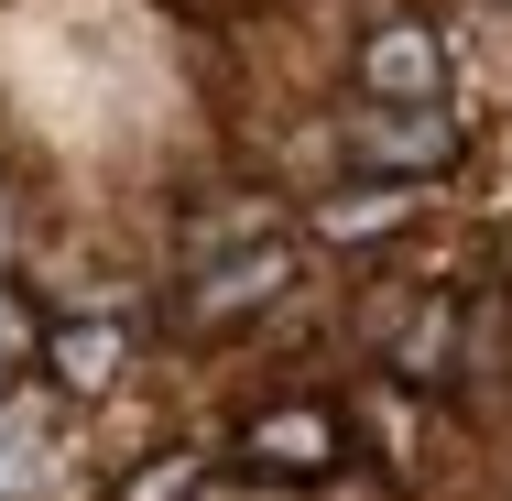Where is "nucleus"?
I'll return each mask as SVG.
<instances>
[{"instance_id":"obj_1","label":"nucleus","mask_w":512,"mask_h":501,"mask_svg":"<svg viewBox=\"0 0 512 501\" xmlns=\"http://www.w3.org/2000/svg\"><path fill=\"white\" fill-rule=\"evenodd\" d=\"M360 99H382V109H436L447 99V44H436V22H414V11L371 22V44H360Z\"/></svg>"},{"instance_id":"obj_2","label":"nucleus","mask_w":512,"mask_h":501,"mask_svg":"<svg viewBox=\"0 0 512 501\" xmlns=\"http://www.w3.org/2000/svg\"><path fill=\"white\" fill-rule=\"evenodd\" d=\"M447 153H458V131L436 120V109H360L349 120V164H371V175H404V186H436L447 175Z\"/></svg>"},{"instance_id":"obj_3","label":"nucleus","mask_w":512,"mask_h":501,"mask_svg":"<svg viewBox=\"0 0 512 501\" xmlns=\"http://www.w3.org/2000/svg\"><path fill=\"white\" fill-rule=\"evenodd\" d=\"M295 284V251L284 240H251V251H229V262H207L197 295H186V327H229V316H251V305H273Z\"/></svg>"},{"instance_id":"obj_4","label":"nucleus","mask_w":512,"mask_h":501,"mask_svg":"<svg viewBox=\"0 0 512 501\" xmlns=\"http://www.w3.org/2000/svg\"><path fill=\"white\" fill-rule=\"evenodd\" d=\"M240 458L273 469V480H327V469L349 458V436H338L327 414H262V425L240 436Z\"/></svg>"},{"instance_id":"obj_5","label":"nucleus","mask_w":512,"mask_h":501,"mask_svg":"<svg viewBox=\"0 0 512 501\" xmlns=\"http://www.w3.org/2000/svg\"><path fill=\"white\" fill-rule=\"evenodd\" d=\"M447 371H458V305L425 295V305L404 316V338H393V382H404V393H436Z\"/></svg>"},{"instance_id":"obj_6","label":"nucleus","mask_w":512,"mask_h":501,"mask_svg":"<svg viewBox=\"0 0 512 501\" xmlns=\"http://www.w3.org/2000/svg\"><path fill=\"white\" fill-rule=\"evenodd\" d=\"M414 207H425V186L382 175V186H349V197H327V207H316V229H327V240H382V229H404Z\"/></svg>"},{"instance_id":"obj_7","label":"nucleus","mask_w":512,"mask_h":501,"mask_svg":"<svg viewBox=\"0 0 512 501\" xmlns=\"http://www.w3.org/2000/svg\"><path fill=\"white\" fill-rule=\"evenodd\" d=\"M33 349H44V360H55V382H77V393H99L109 371H120V327H88V316H77V327H55V338H33Z\"/></svg>"},{"instance_id":"obj_8","label":"nucleus","mask_w":512,"mask_h":501,"mask_svg":"<svg viewBox=\"0 0 512 501\" xmlns=\"http://www.w3.org/2000/svg\"><path fill=\"white\" fill-rule=\"evenodd\" d=\"M197 491H207V458H186V447H175V458H153L120 501H197Z\"/></svg>"},{"instance_id":"obj_9","label":"nucleus","mask_w":512,"mask_h":501,"mask_svg":"<svg viewBox=\"0 0 512 501\" xmlns=\"http://www.w3.org/2000/svg\"><path fill=\"white\" fill-rule=\"evenodd\" d=\"M33 360V316H22V295H0V382Z\"/></svg>"}]
</instances>
